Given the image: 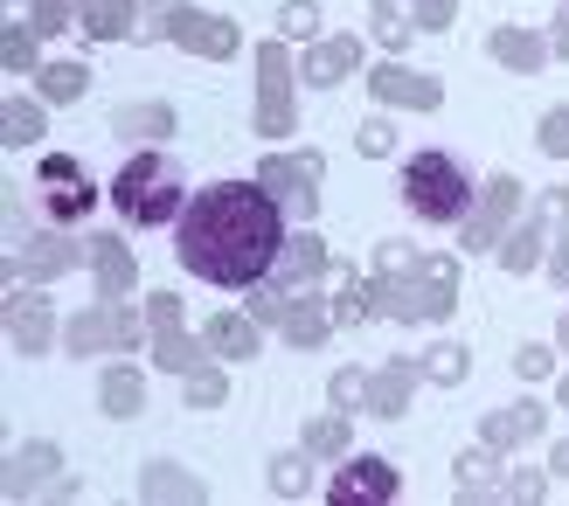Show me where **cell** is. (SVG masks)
<instances>
[{
    "instance_id": "obj_17",
    "label": "cell",
    "mask_w": 569,
    "mask_h": 506,
    "mask_svg": "<svg viewBox=\"0 0 569 506\" xmlns=\"http://www.w3.org/2000/svg\"><path fill=\"white\" fill-rule=\"evenodd\" d=\"M202 341H209V354H222V361H250V354H258V341H264V320H258V313H216V320L202 326Z\"/></svg>"
},
{
    "instance_id": "obj_26",
    "label": "cell",
    "mask_w": 569,
    "mask_h": 506,
    "mask_svg": "<svg viewBox=\"0 0 569 506\" xmlns=\"http://www.w3.org/2000/svg\"><path fill=\"white\" fill-rule=\"evenodd\" d=\"M77 257H83V250H70V243L56 236V230H49V236H28V243H21V271H28V277H56V271H70Z\"/></svg>"
},
{
    "instance_id": "obj_2",
    "label": "cell",
    "mask_w": 569,
    "mask_h": 506,
    "mask_svg": "<svg viewBox=\"0 0 569 506\" xmlns=\"http://www.w3.org/2000/svg\"><path fill=\"white\" fill-rule=\"evenodd\" d=\"M376 305L389 320H445L459 305V264L445 250H410L396 271H376Z\"/></svg>"
},
{
    "instance_id": "obj_38",
    "label": "cell",
    "mask_w": 569,
    "mask_h": 506,
    "mask_svg": "<svg viewBox=\"0 0 569 506\" xmlns=\"http://www.w3.org/2000/svg\"><path fill=\"white\" fill-rule=\"evenodd\" d=\"M181 382H188V403H194V409H216L222 396H230V375L209 368V361H202V368H188Z\"/></svg>"
},
{
    "instance_id": "obj_3",
    "label": "cell",
    "mask_w": 569,
    "mask_h": 506,
    "mask_svg": "<svg viewBox=\"0 0 569 506\" xmlns=\"http://www.w3.org/2000/svg\"><path fill=\"white\" fill-rule=\"evenodd\" d=\"M111 202L132 230H160V222H174L188 209V174L174 153H132L119 166V181H111Z\"/></svg>"
},
{
    "instance_id": "obj_12",
    "label": "cell",
    "mask_w": 569,
    "mask_h": 506,
    "mask_svg": "<svg viewBox=\"0 0 569 506\" xmlns=\"http://www.w3.org/2000/svg\"><path fill=\"white\" fill-rule=\"evenodd\" d=\"M515 209H521V181L515 174H493L487 188L472 194V209H466V250H500Z\"/></svg>"
},
{
    "instance_id": "obj_8",
    "label": "cell",
    "mask_w": 569,
    "mask_h": 506,
    "mask_svg": "<svg viewBox=\"0 0 569 506\" xmlns=\"http://www.w3.org/2000/svg\"><path fill=\"white\" fill-rule=\"evenodd\" d=\"M562 222H569V194H562V188H542L535 215H521V230L500 236V264L515 271V277H521V271H542V236L562 230Z\"/></svg>"
},
{
    "instance_id": "obj_33",
    "label": "cell",
    "mask_w": 569,
    "mask_h": 506,
    "mask_svg": "<svg viewBox=\"0 0 569 506\" xmlns=\"http://www.w3.org/2000/svg\"><path fill=\"white\" fill-rule=\"evenodd\" d=\"M139 493H147V499H202V479H188L181 465H147Z\"/></svg>"
},
{
    "instance_id": "obj_32",
    "label": "cell",
    "mask_w": 569,
    "mask_h": 506,
    "mask_svg": "<svg viewBox=\"0 0 569 506\" xmlns=\"http://www.w3.org/2000/svg\"><path fill=\"white\" fill-rule=\"evenodd\" d=\"M83 91H91V70L83 63H42V98L49 104H77Z\"/></svg>"
},
{
    "instance_id": "obj_23",
    "label": "cell",
    "mask_w": 569,
    "mask_h": 506,
    "mask_svg": "<svg viewBox=\"0 0 569 506\" xmlns=\"http://www.w3.org/2000/svg\"><path fill=\"white\" fill-rule=\"evenodd\" d=\"M487 49H493V63H507V70H521V77L549 63V42L535 36V28H493V42H487Z\"/></svg>"
},
{
    "instance_id": "obj_36",
    "label": "cell",
    "mask_w": 569,
    "mask_h": 506,
    "mask_svg": "<svg viewBox=\"0 0 569 506\" xmlns=\"http://www.w3.org/2000/svg\"><path fill=\"white\" fill-rule=\"evenodd\" d=\"M36 36H42L36 21H8V36H0V63H8V77L36 70Z\"/></svg>"
},
{
    "instance_id": "obj_16",
    "label": "cell",
    "mask_w": 569,
    "mask_h": 506,
    "mask_svg": "<svg viewBox=\"0 0 569 506\" xmlns=\"http://www.w3.org/2000/svg\"><path fill=\"white\" fill-rule=\"evenodd\" d=\"M417 361H389V368L368 375V416H382V424H396V416L410 409V388H417Z\"/></svg>"
},
{
    "instance_id": "obj_22",
    "label": "cell",
    "mask_w": 569,
    "mask_h": 506,
    "mask_svg": "<svg viewBox=\"0 0 569 506\" xmlns=\"http://www.w3.org/2000/svg\"><path fill=\"white\" fill-rule=\"evenodd\" d=\"M542 437V409L521 403V409H493L487 424H479V444H493V452H515V444H535Z\"/></svg>"
},
{
    "instance_id": "obj_15",
    "label": "cell",
    "mask_w": 569,
    "mask_h": 506,
    "mask_svg": "<svg viewBox=\"0 0 569 506\" xmlns=\"http://www.w3.org/2000/svg\"><path fill=\"white\" fill-rule=\"evenodd\" d=\"M355 70H361V36L312 42V49H306V63H299V77H306V83H320V91H327V83H348Z\"/></svg>"
},
{
    "instance_id": "obj_30",
    "label": "cell",
    "mask_w": 569,
    "mask_h": 506,
    "mask_svg": "<svg viewBox=\"0 0 569 506\" xmlns=\"http://www.w3.org/2000/svg\"><path fill=\"white\" fill-rule=\"evenodd\" d=\"M0 139H8V146H36V139H42V104L8 98V104H0Z\"/></svg>"
},
{
    "instance_id": "obj_39",
    "label": "cell",
    "mask_w": 569,
    "mask_h": 506,
    "mask_svg": "<svg viewBox=\"0 0 569 506\" xmlns=\"http://www.w3.org/2000/svg\"><path fill=\"white\" fill-rule=\"evenodd\" d=\"M327 396H333L340 416H348V409H368V375H361V368H340V375L327 382Z\"/></svg>"
},
{
    "instance_id": "obj_18",
    "label": "cell",
    "mask_w": 569,
    "mask_h": 506,
    "mask_svg": "<svg viewBox=\"0 0 569 506\" xmlns=\"http://www.w3.org/2000/svg\"><path fill=\"white\" fill-rule=\"evenodd\" d=\"M49 298L42 292H8V341L21 347V354H42L49 347Z\"/></svg>"
},
{
    "instance_id": "obj_47",
    "label": "cell",
    "mask_w": 569,
    "mask_h": 506,
    "mask_svg": "<svg viewBox=\"0 0 569 506\" xmlns=\"http://www.w3.org/2000/svg\"><path fill=\"white\" fill-rule=\"evenodd\" d=\"M542 493H549V486H542V479H535V472H515V479H507V486H500V499H542Z\"/></svg>"
},
{
    "instance_id": "obj_44",
    "label": "cell",
    "mask_w": 569,
    "mask_h": 506,
    "mask_svg": "<svg viewBox=\"0 0 569 506\" xmlns=\"http://www.w3.org/2000/svg\"><path fill=\"white\" fill-rule=\"evenodd\" d=\"M389 146H396V132H389V119H368V125H361V153H368V160H382Z\"/></svg>"
},
{
    "instance_id": "obj_49",
    "label": "cell",
    "mask_w": 569,
    "mask_h": 506,
    "mask_svg": "<svg viewBox=\"0 0 569 506\" xmlns=\"http://www.w3.org/2000/svg\"><path fill=\"white\" fill-rule=\"evenodd\" d=\"M556 28H562V36L549 42V55H569V0H562V21H556Z\"/></svg>"
},
{
    "instance_id": "obj_7",
    "label": "cell",
    "mask_w": 569,
    "mask_h": 506,
    "mask_svg": "<svg viewBox=\"0 0 569 506\" xmlns=\"http://www.w3.org/2000/svg\"><path fill=\"white\" fill-rule=\"evenodd\" d=\"M299 119H292V49L284 42H264L258 49V132L264 139H284Z\"/></svg>"
},
{
    "instance_id": "obj_29",
    "label": "cell",
    "mask_w": 569,
    "mask_h": 506,
    "mask_svg": "<svg viewBox=\"0 0 569 506\" xmlns=\"http://www.w3.org/2000/svg\"><path fill=\"white\" fill-rule=\"evenodd\" d=\"M63 465L56 458V444H21V452L8 458V472H14V493H36V486H49V472Z\"/></svg>"
},
{
    "instance_id": "obj_1",
    "label": "cell",
    "mask_w": 569,
    "mask_h": 506,
    "mask_svg": "<svg viewBox=\"0 0 569 506\" xmlns=\"http://www.w3.org/2000/svg\"><path fill=\"white\" fill-rule=\"evenodd\" d=\"M284 250V202L264 181H216L202 194H188V209L174 215V257L222 292H250L278 271Z\"/></svg>"
},
{
    "instance_id": "obj_48",
    "label": "cell",
    "mask_w": 569,
    "mask_h": 506,
    "mask_svg": "<svg viewBox=\"0 0 569 506\" xmlns=\"http://www.w3.org/2000/svg\"><path fill=\"white\" fill-rule=\"evenodd\" d=\"M549 277H556V285H569V222H562V236H556V257H549Z\"/></svg>"
},
{
    "instance_id": "obj_21",
    "label": "cell",
    "mask_w": 569,
    "mask_h": 506,
    "mask_svg": "<svg viewBox=\"0 0 569 506\" xmlns=\"http://www.w3.org/2000/svg\"><path fill=\"white\" fill-rule=\"evenodd\" d=\"M327 271V243L312 236V230H299V236H284V250H278V285H312V277Z\"/></svg>"
},
{
    "instance_id": "obj_9",
    "label": "cell",
    "mask_w": 569,
    "mask_h": 506,
    "mask_svg": "<svg viewBox=\"0 0 569 506\" xmlns=\"http://www.w3.org/2000/svg\"><path fill=\"white\" fill-rule=\"evenodd\" d=\"M36 194H42V215H49V222H83V209L98 202L91 174H83L77 160H63V153H49V160L36 166Z\"/></svg>"
},
{
    "instance_id": "obj_13",
    "label": "cell",
    "mask_w": 569,
    "mask_h": 506,
    "mask_svg": "<svg viewBox=\"0 0 569 506\" xmlns=\"http://www.w3.org/2000/svg\"><path fill=\"white\" fill-rule=\"evenodd\" d=\"M368 91H376L382 104H410V111H438L445 104V91L423 70H410V63H376L368 70Z\"/></svg>"
},
{
    "instance_id": "obj_34",
    "label": "cell",
    "mask_w": 569,
    "mask_h": 506,
    "mask_svg": "<svg viewBox=\"0 0 569 506\" xmlns=\"http://www.w3.org/2000/svg\"><path fill=\"white\" fill-rule=\"evenodd\" d=\"M376 313V285H361V277H340L333 285V326H361Z\"/></svg>"
},
{
    "instance_id": "obj_19",
    "label": "cell",
    "mask_w": 569,
    "mask_h": 506,
    "mask_svg": "<svg viewBox=\"0 0 569 506\" xmlns=\"http://www.w3.org/2000/svg\"><path fill=\"white\" fill-rule=\"evenodd\" d=\"M153 361H160L167 375H188V368H202V361H209V341H194L181 320H160L153 326Z\"/></svg>"
},
{
    "instance_id": "obj_43",
    "label": "cell",
    "mask_w": 569,
    "mask_h": 506,
    "mask_svg": "<svg viewBox=\"0 0 569 506\" xmlns=\"http://www.w3.org/2000/svg\"><path fill=\"white\" fill-rule=\"evenodd\" d=\"M28 21H36L42 36H63V28L77 21V0H36V14H28Z\"/></svg>"
},
{
    "instance_id": "obj_52",
    "label": "cell",
    "mask_w": 569,
    "mask_h": 506,
    "mask_svg": "<svg viewBox=\"0 0 569 506\" xmlns=\"http://www.w3.org/2000/svg\"><path fill=\"white\" fill-rule=\"evenodd\" d=\"M556 396H562V409H569V375H562V388H556Z\"/></svg>"
},
{
    "instance_id": "obj_24",
    "label": "cell",
    "mask_w": 569,
    "mask_h": 506,
    "mask_svg": "<svg viewBox=\"0 0 569 506\" xmlns=\"http://www.w3.org/2000/svg\"><path fill=\"white\" fill-rule=\"evenodd\" d=\"M98 396H104V416H139V409H147V382H139L132 361H111L104 382H98Z\"/></svg>"
},
{
    "instance_id": "obj_42",
    "label": "cell",
    "mask_w": 569,
    "mask_h": 506,
    "mask_svg": "<svg viewBox=\"0 0 569 506\" xmlns=\"http://www.w3.org/2000/svg\"><path fill=\"white\" fill-rule=\"evenodd\" d=\"M278 28H284V36H299V42H312V28H320V0H284Z\"/></svg>"
},
{
    "instance_id": "obj_28",
    "label": "cell",
    "mask_w": 569,
    "mask_h": 506,
    "mask_svg": "<svg viewBox=\"0 0 569 506\" xmlns=\"http://www.w3.org/2000/svg\"><path fill=\"white\" fill-rule=\"evenodd\" d=\"M111 125H119V139H174V111L167 104H126Z\"/></svg>"
},
{
    "instance_id": "obj_40",
    "label": "cell",
    "mask_w": 569,
    "mask_h": 506,
    "mask_svg": "<svg viewBox=\"0 0 569 506\" xmlns=\"http://www.w3.org/2000/svg\"><path fill=\"white\" fill-rule=\"evenodd\" d=\"M535 139H542V153H549V160H569V104L542 111V125H535Z\"/></svg>"
},
{
    "instance_id": "obj_41",
    "label": "cell",
    "mask_w": 569,
    "mask_h": 506,
    "mask_svg": "<svg viewBox=\"0 0 569 506\" xmlns=\"http://www.w3.org/2000/svg\"><path fill=\"white\" fill-rule=\"evenodd\" d=\"M410 28H417V14H403L396 0H376V36H382L389 49H403V42H410Z\"/></svg>"
},
{
    "instance_id": "obj_46",
    "label": "cell",
    "mask_w": 569,
    "mask_h": 506,
    "mask_svg": "<svg viewBox=\"0 0 569 506\" xmlns=\"http://www.w3.org/2000/svg\"><path fill=\"white\" fill-rule=\"evenodd\" d=\"M515 368H521L528 382H542V375L556 368V354H549V347H521V354H515Z\"/></svg>"
},
{
    "instance_id": "obj_14",
    "label": "cell",
    "mask_w": 569,
    "mask_h": 506,
    "mask_svg": "<svg viewBox=\"0 0 569 506\" xmlns=\"http://www.w3.org/2000/svg\"><path fill=\"white\" fill-rule=\"evenodd\" d=\"M333 499L340 506H355V499L382 506V499H396V465L389 458H348V465H340V479H333Z\"/></svg>"
},
{
    "instance_id": "obj_10",
    "label": "cell",
    "mask_w": 569,
    "mask_h": 506,
    "mask_svg": "<svg viewBox=\"0 0 569 506\" xmlns=\"http://www.w3.org/2000/svg\"><path fill=\"white\" fill-rule=\"evenodd\" d=\"M63 347H70V354H104V347H119V354H132V347H139V320L126 313L119 298H98L91 313H77V320H70V333H63Z\"/></svg>"
},
{
    "instance_id": "obj_6",
    "label": "cell",
    "mask_w": 569,
    "mask_h": 506,
    "mask_svg": "<svg viewBox=\"0 0 569 506\" xmlns=\"http://www.w3.org/2000/svg\"><path fill=\"white\" fill-rule=\"evenodd\" d=\"M320 174H327L320 153H271L258 166V181L284 202V215H299V222H312V209H320Z\"/></svg>"
},
{
    "instance_id": "obj_37",
    "label": "cell",
    "mask_w": 569,
    "mask_h": 506,
    "mask_svg": "<svg viewBox=\"0 0 569 506\" xmlns=\"http://www.w3.org/2000/svg\"><path fill=\"white\" fill-rule=\"evenodd\" d=\"M466 368H472V354H466L459 341H438L431 354H423V375L445 382V388H451V382H466Z\"/></svg>"
},
{
    "instance_id": "obj_51",
    "label": "cell",
    "mask_w": 569,
    "mask_h": 506,
    "mask_svg": "<svg viewBox=\"0 0 569 506\" xmlns=\"http://www.w3.org/2000/svg\"><path fill=\"white\" fill-rule=\"evenodd\" d=\"M556 341H562V347H569V313H562V326H556Z\"/></svg>"
},
{
    "instance_id": "obj_4",
    "label": "cell",
    "mask_w": 569,
    "mask_h": 506,
    "mask_svg": "<svg viewBox=\"0 0 569 506\" xmlns=\"http://www.w3.org/2000/svg\"><path fill=\"white\" fill-rule=\"evenodd\" d=\"M403 202L423 215V222H466L472 209V181H466V166L451 160V153H417L403 166Z\"/></svg>"
},
{
    "instance_id": "obj_5",
    "label": "cell",
    "mask_w": 569,
    "mask_h": 506,
    "mask_svg": "<svg viewBox=\"0 0 569 506\" xmlns=\"http://www.w3.org/2000/svg\"><path fill=\"white\" fill-rule=\"evenodd\" d=\"M250 313H258L264 326H278L292 347H320L327 333H333V313H320V305L306 298V285H250Z\"/></svg>"
},
{
    "instance_id": "obj_45",
    "label": "cell",
    "mask_w": 569,
    "mask_h": 506,
    "mask_svg": "<svg viewBox=\"0 0 569 506\" xmlns=\"http://www.w3.org/2000/svg\"><path fill=\"white\" fill-rule=\"evenodd\" d=\"M410 14H417V28H451V0H410Z\"/></svg>"
},
{
    "instance_id": "obj_27",
    "label": "cell",
    "mask_w": 569,
    "mask_h": 506,
    "mask_svg": "<svg viewBox=\"0 0 569 506\" xmlns=\"http://www.w3.org/2000/svg\"><path fill=\"white\" fill-rule=\"evenodd\" d=\"M451 472H459V479H451V486H459V499H500V479H493V444L466 452Z\"/></svg>"
},
{
    "instance_id": "obj_50",
    "label": "cell",
    "mask_w": 569,
    "mask_h": 506,
    "mask_svg": "<svg viewBox=\"0 0 569 506\" xmlns=\"http://www.w3.org/2000/svg\"><path fill=\"white\" fill-rule=\"evenodd\" d=\"M549 472H562V479H569V437H562L556 452H549Z\"/></svg>"
},
{
    "instance_id": "obj_35",
    "label": "cell",
    "mask_w": 569,
    "mask_h": 506,
    "mask_svg": "<svg viewBox=\"0 0 569 506\" xmlns=\"http://www.w3.org/2000/svg\"><path fill=\"white\" fill-rule=\"evenodd\" d=\"M312 452H284V458H271V493L278 499H306L312 493V465H306Z\"/></svg>"
},
{
    "instance_id": "obj_11",
    "label": "cell",
    "mask_w": 569,
    "mask_h": 506,
    "mask_svg": "<svg viewBox=\"0 0 569 506\" xmlns=\"http://www.w3.org/2000/svg\"><path fill=\"white\" fill-rule=\"evenodd\" d=\"M139 36H167V42H181V49H194V55H209V63L237 55V28L222 21V14H194V8H167L153 28H139Z\"/></svg>"
},
{
    "instance_id": "obj_31",
    "label": "cell",
    "mask_w": 569,
    "mask_h": 506,
    "mask_svg": "<svg viewBox=\"0 0 569 506\" xmlns=\"http://www.w3.org/2000/svg\"><path fill=\"white\" fill-rule=\"evenodd\" d=\"M348 437H355V424H348V416H312V424H306V452L312 458H340V452H348Z\"/></svg>"
},
{
    "instance_id": "obj_25",
    "label": "cell",
    "mask_w": 569,
    "mask_h": 506,
    "mask_svg": "<svg viewBox=\"0 0 569 506\" xmlns=\"http://www.w3.org/2000/svg\"><path fill=\"white\" fill-rule=\"evenodd\" d=\"M77 21L91 42H119L132 36V0H77Z\"/></svg>"
},
{
    "instance_id": "obj_20",
    "label": "cell",
    "mask_w": 569,
    "mask_h": 506,
    "mask_svg": "<svg viewBox=\"0 0 569 506\" xmlns=\"http://www.w3.org/2000/svg\"><path fill=\"white\" fill-rule=\"evenodd\" d=\"M83 257L98 264V298H126L132 292V250L119 236H91V243H83Z\"/></svg>"
}]
</instances>
